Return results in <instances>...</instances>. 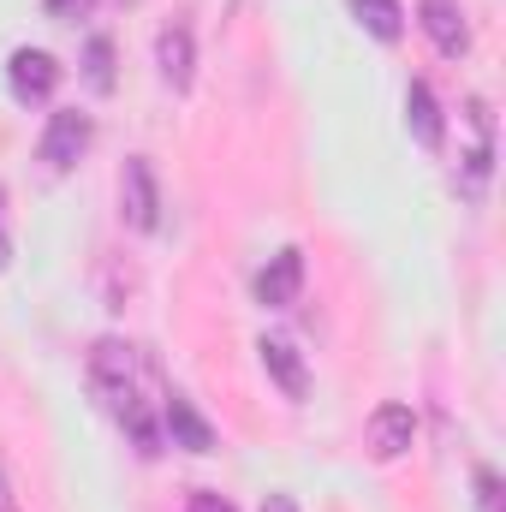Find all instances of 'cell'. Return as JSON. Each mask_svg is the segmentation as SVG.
Masks as SVG:
<instances>
[{"instance_id": "obj_1", "label": "cell", "mask_w": 506, "mask_h": 512, "mask_svg": "<svg viewBox=\"0 0 506 512\" xmlns=\"http://www.w3.org/2000/svg\"><path fill=\"white\" fill-rule=\"evenodd\" d=\"M90 387L102 393V405L114 411V423L131 435V447L143 453V459H155L161 453V399H167V387L155 376V364L126 346V340H96V352H90Z\"/></svg>"}, {"instance_id": "obj_2", "label": "cell", "mask_w": 506, "mask_h": 512, "mask_svg": "<svg viewBox=\"0 0 506 512\" xmlns=\"http://www.w3.org/2000/svg\"><path fill=\"white\" fill-rule=\"evenodd\" d=\"M120 215H126V227H137V233H155L161 227V185H155L149 155H126V167H120Z\"/></svg>"}, {"instance_id": "obj_3", "label": "cell", "mask_w": 506, "mask_h": 512, "mask_svg": "<svg viewBox=\"0 0 506 512\" xmlns=\"http://www.w3.org/2000/svg\"><path fill=\"white\" fill-rule=\"evenodd\" d=\"M6 84H12V96H18L24 108H42V102H54V90H60V60H54L48 48H18V54L6 60Z\"/></svg>"}, {"instance_id": "obj_4", "label": "cell", "mask_w": 506, "mask_h": 512, "mask_svg": "<svg viewBox=\"0 0 506 512\" xmlns=\"http://www.w3.org/2000/svg\"><path fill=\"white\" fill-rule=\"evenodd\" d=\"M90 114H78V108H60V114H48V126H42V161L54 167V173H72L78 161H84V149H90Z\"/></svg>"}, {"instance_id": "obj_5", "label": "cell", "mask_w": 506, "mask_h": 512, "mask_svg": "<svg viewBox=\"0 0 506 512\" xmlns=\"http://www.w3.org/2000/svg\"><path fill=\"white\" fill-rule=\"evenodd\" d=\"M417 24L435 42V54H447V60L471 54V24H465V6L459 0H417Z\"/></svg>"}, {"instance_id": "obj_6", "label": "cell", "mask_w": 506, "mask_h": 512, "mask_svg": "<svg viewBox=\"0 0 506 512\" xmlns=\"http://www.w3.org/2000/svg\"><path fill=\"white\" fill-rule=\"evenodd\" d=\"M298 292H304V251L286 245V251L268 256V268L256 274V304L262 310H286V304H298Z\"/></svg>"}, {"instance_id": "obj_7", "label": "cell", "mask_w": 506, "mask_h": 512, "mask_svg": "<svg viewBox=\"0 0 506 512\" xmlns=\"http://www.w3.org/2000/svg\"><path fill=\"white\" fill-rule=\"evenodd\" d=\"M411 441H417V417H411V405H399V399L376 405V417H370V459L393 465V459L411 453Z\"/></svg>"}, {"instance_id": "obj_8", "label": "cell", "mask_w": 506, "mask_h": 512, "mask_svg": "<svg viewBox=\"0 0 506 512\" xmlns=\"http://www.w3.org/2000/svg\"><path fill=\"white\" fill-rule=\"evenodd\" d=\"M161 435L173 447H185V453H215V429H209V417L185 393H167L161 399Z\"/></svg>"}, {"instance_id": "obj_9", "label": "cell", "mask_w": 506, "mask_h": 512, "mask_svg": "<svg viewBox=\"0 0 506 512\" xmlns=\"http://www.w3.org/2000/svg\"><path fill=\"white\" fill-rule=\"evenodd\" d=\"M155 72H161L167 90H191V78H197V42H191L185 24H167L155 36Z\"/></svg>"}, {"instance_id": "obj_10", "label": "cell", "mask_w": 506, "mask_h": 512, "mask_svg": "<svg viewBox=\"0 0 506 512\" xmlns=\"http://www.w3.org/2000/svg\"><path fill=\"white\" fill-rule=\"evenodd\" d=\"M256 352H262V370L280 382V393H286V399H304V393H310V370H304V358H298V346H292V340L268 334Z\"/></svg>"}, {"instance_id": "obj_11", "label": "cell", "mask_w": 506, "mask_h": 512, "mask_svg": "<svg viewBox=\"0 0 506 512\" xmlns=\"http://www.w3.org/2000/svg\"><path fill=\"white\" fill-rule=\"evenodd\" d=\"M405 126H411V137H417L423 149H441V143H447L441 102H435V90H429L423 78H411V90H405Z\"/></svg>"}, {"instance_id": "obj_12", "label": "cell", "mask_w": 506, "mask_h": 512, "mask_svg": "<svg viewBox=\"0 0 506 512\" xmlns=\"http://www.w3.org/2000/svg\"><path fill=\"white\" fill-rule=\"evenodd\" d=\"M352 18H358L376 42H399V36H405V12H399V0H352Z\"/></svg>"}, {"instance_id": "obj_13", "label": "cell", "mask_w": 506, "mask_h": 512, "mask_svg": "<svg viewBox=\"0 0 506 512\" xmlns=\"http://www.w3.org/2000/svg\"><path fill=\"white\" fill-rule=\"evenodd\" d=\"M84 78H90V90H114V42L108 36H90L84 42Z\"/></svg>"}, {"instance_id": "obj_14", "label": "cell", "mask_w": 506, "mask_h": 512, "mask_svg": "<svg viewBox=\"0 0 506 512\" xmlns=\"http://www.w3.org/2000/svg\"><path fill=\"white\" fill-rule=\"evenodd\" d=\"M477 507H483V512H506L501 471H495V465H477Z\"/></svg>"}, {"instance_id": "obj_15", "label": "cell", "mask_w": 506, "mask_h": 512, "mask_svg": "<svg viewBox=\"0 0 506 512\" xmlns=\"http://www.w3.org/2000/svg\"><path fill=\"white\" fill-rule=\"evenodd\" d=\"M185 512H239L227 495H215V489H191V507Z\"/></svg>"}, {"instance_id": "obj_16", "label": "cell", "mask_w": 506, "mask_h": 512, "mask_svg": "<svg viewBox=\"0 0 506 512\" xmlns=\"http://www.w3.org/2000/svg\"><path fill=\"white\" fill-rule=\"evenodd\" d=\"M42 6H48V18H90L96 0H42Z\"/></svg>"}, {"instance_id": "obj_17", "label": "cell", "mask_w": 506, "mask_h": 512, "mask_svg": "<svg viewBox=\"0 0 506 512\" xmlns=\"http://www.w3.org/2000/svg\"><path fill=\"white\" fill-rule=\"evenodd\" d=\"M12 262V239H6V191H0V268Z\"/></svg>"}, {"instance_id": "obj_18", "label": "cell", "mask_w": 506, "mask_h": 512, "mask_svg": "<svg viewBox=\"0 0 506 512\" xmlns=\"http://www.w3.org/2000/svg\"><path fill=\"white\" fill-rule=\"evenodd\" d=\"M262 512H298V501H292V495H268V501H262Z\"/></svg>"}, {"instance_id": "obj_19", "label": "cell", "mask_w": 506, "mask_h": 512, "mask_svg": "<svg viewBox=\"0 0 506 512\" xmlns=\"http://www.w3.org/2000/svg\"><path fill=\"white\" fill-rule=\"evenodd\" d=\"M0 512H18V495H12V483H6V471H0Z\"/></svg>"}]
</instances>
